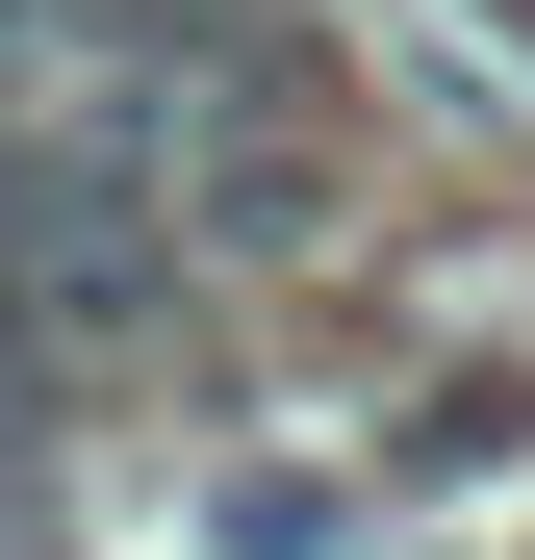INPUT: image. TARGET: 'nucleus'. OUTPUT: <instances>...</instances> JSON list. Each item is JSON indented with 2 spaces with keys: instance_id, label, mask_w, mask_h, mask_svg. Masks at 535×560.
<instances>
[{
  "instance_id": "obj_1",
  "label": "nucleus",
  "mask_w": 535,
  "mask_h": 560,
  "mask_svg": "<svg viewBox=\"0 0 535 560\" xmlns=\"http://www.w3.org/2000/svg\"><path fill=\"white\" fill-rule=\"evenodd\" d=\"M51 26H77V0H0V51H51Z\"/></svg>"
}]
</instances>
